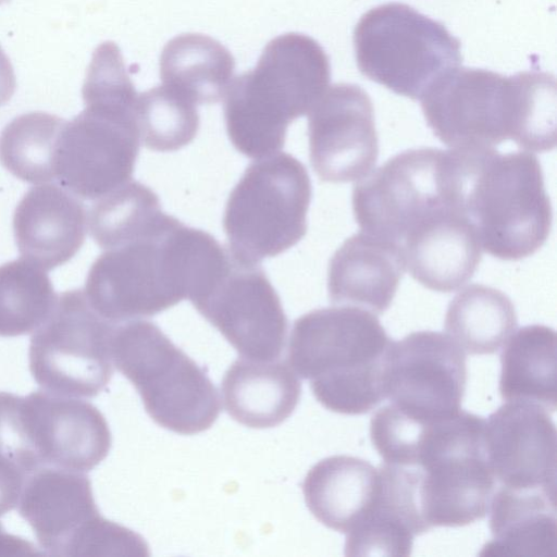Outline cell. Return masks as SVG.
<instances>
[{"label": "cell", "mask_w": 557, "mask_h": 557, "mask_svg": "<svg viewBox=\"0 0 557 557\" xmlns=\"http://www.w3.org/2000/svg\"><path fill=\"white\" fill-rule=\"evenodd\" d=\"M434 135L450 149H493L511 139L528 151L556 146V81L549 73L511 76L457 66L419 99Z\"/></svg>", "instance_id": "obj_1"}, {"label": "cell", "mask_w": 557, "mask_h": 557, "mask_svg": "<svg viewBox=\"0 0 557 557\" xmlns=\"http://www.w3.org/2000/svg\"><path fill=\"white\" fill-rule=\"evenodd\" d=\"M226 253L209 233L164 213L138 237L100 255L88 271L84 292L112 323L152 317L189 299Z\"/></svg>", "instance_id": "obj_2"}, {"label": "cell", "mask_w": 557, "mask_h": 557, "mask_svg": "<svg viewBox=\"0 0 557 557\" xmlns=\"http://www.w3.org/2000/svg\"><path fill=\"white\" fill-rule=\"evenodd\" d=\"M85 109L65 121L54 153V181L96 200L128 183L139 152L138 94L113 41L94 51L82 88Z\"/></svg>", "instance_id": "obj_3"}, {"label": "cell", "mask_w": 557, "mask_h": 557, "mask_svg": "<svg viewBox=\"0 0 557 557\" xmlns=\"http://www.w3.org/2000/svg\"><path fill=\"white\" fill-rule=\"evenodd\" d=\"M330 60L312 37L286 33L270 40L257 65L235 77L224 95V120L235 149L261 159L278 152L288 125L322 97Z\"/></svg>", "instance_id": "obj_4"}, {"label": "cell", "mask_w": 557, "mask_h": 557, "mask_svg": "<svg viewBox=\"0 0 557 557\" xmlns=\"http://www.w3.org/2000/svg\"><path fill=\"white\" fill-rule=\"evenodd\" d=\"M392 343L372 312L349 306L320 308L294 322L287 358L295 373L310 382L323 407L364 414L385 399Z\"/></svg>", "instance_id": "obj_5"}, {"label": "cell", "mask_w": 557, "mask_h": 557, "mask_svg": "<svg viewBox=\"0 0 557 557\" xmlns=\"http://www.w3.org/2000/svg\"><path fill=\"white\" fill-rule=\"evenodd\" d=\"M460 212L474 227L482 250L520 260L546 242L553 209L537 158L528 151L450 149Z\"/></svg>", "instance_id": "obj_6"}, {"label": "cell", "mask_w": 557, "mask_h": 557, "mask_svg": "<svg viewBox=\"0 0 557 557\" xmlns=\"http://www.w3.org/2000/svg\"><path fill=\"white\" fill-rule=\"evenodd\" d=\"M486 419L460 409L431 424L414 463L405 468L414 486L420 518L429 531L483 519L496 488L485 451Z\"/></svg>", "instance_id": "obj_7"}, {"label": "cell", "mask_w": 557, "mask_h": 557, "mask_svg": "<svg viewBox=\"0 0 557 557\" xmlns=\"http://www.w3.org/2000/svg\"><path fill=\"white\" fill-rule=\"evenodd\" d=\"M112 360L160 426L190 435L208 430L219 417L212 381L154 323L135 319L116 324Z\"/></svg>", "instance_id": "obj_8"}, {"label": "cell", "mask_w": 557, "mask_h": 557, "mask_svg": "<svg viewBox=\"0 0 557 557\" xmlns=\"http://www.w3.org/2000/svg\"><path fill=\"white\" fill-rule=\"evenodd\" d=\"M352 40L361 74L412 100L462 60L459 39L442 23L399 2L366 12Z\"/></svg>", "instance_id": "obj_9"}, {"label": "cell", "mask_w": 557, "mask_h": 557, "mask_svg": "<svg viewBox=\"0 0 557 557\" xmlns=\"http://www.w3.org/2000/svg\"><path fill=\"white\" fill-rule=\"evenodd\" d=\"M311 181L282 152L251 163L226 201L223 228L234 257L259 263L295 246L307 232Z\"/></svg>", "instance_id": "obj_10"}, {"label": "cell", "mask_w": 557, "mask_h": 557, "mask_svg": "<svg viewBox=\"0 0 557 557\" xmlns=\"http://www.w3.org/2000/svg\"><path fill=\"white\" fill-rule=\"evenodd\" d=\"M17 505L45 554H149L141 536L100 515L90 481L82 472L53 467L36 470L26 480Z\"/></svg>", "instance_id": "obj_11"}, {"label": "cell", "mask_w": 557, "mask_h": 557, "mask_svg": "<svg viewBox=\"0 0 557 557\" xmlns=\"http://www.w3.org/2000/svg\"><path fill=\"white\" fill-rule=\"evenodd\" d=\"M451 164L449 150L432 147L389 158L354 186L352 211L360 228L399 247L440 210H458Z\"/></svg>", "instance_id": "obj_12"}, {"label": "cell", "mask_w": 557, "mask_h": 557, "mask_svg": "<svg viewBox=\"0 0 557 557\" xmlns=\"http://www.w3.org/2000/svg\"><path fill=\"white\" fill-rule=\"evenodd\" d=\"M115 325L94 309L84 289L63 292L30 337L28 362L34 380L52 393L97 396L113 374Z\"/></svg>", "instance_id": "obj_13"}, {"label": "cell", "mask_w": 557, "mask_h": 557, "mask_svg": "<svg viewBox=\"0 0 557 557\" xmlns=\"http://www.w3.org/2000/svg\"><path fill=\"white\" fill-rule=\"evenodd\" d=\"M189 300L242 357H280L288 322L281 299L259 263L237 259L230 251L224 264Z\"/></svg>", "instance_id": "obj_14"}, {"label": "cell", "mask_w": 557, "mask_h": 557, "mask_svg": "<svg viewBox=\"0 0 557 557\" xmlns=\"http://www.w3.org/2000/svg\"><path fill=\"white\" fill-rule=\"evenodd\" d=\"M21 449L36 471L53 467L87 472L109 454L112 437L92 404L46 389L13 396Z\"/></svg>", "instance_id": "obj_15"}, {"label": "cell", "mask_w": 557, "mask_h": 557, "mask_svg": "<svg viewBox=\"0 0 557 557\" xmlns=\"http://www.w3.org/2000/svg\"><path fill=\"white\" fill-rule=\"evenodd\" d=\"M466 383V354L447 334L418 331L393 341L384 392L401 412L422 421L455 414L461 409Z\"/></svg>", "instance_id": "obj_16"}, {"label": "cell", "mask_w": 557, "mask_h": 557, "mask_svg": "<svg viewBox=\"0 0 557 557\" xmlns=\"http://www.w3.org/2000/svg\"><path fill=\"white\" fill-rule=\"evenodd\" d=\"M309 156L321 181L347 183L367 176L379 157L373 104L358 85L338 83L308 113Z\"/></svg>", "instance_id": "obj_17"}, {"label": "cell", "mask_w": 557, "mask_h": 557, "mask_svg": "<svg viewBox=\"0 0 557 557\" xmlns=\"http://www.w3.org/2000/svg\"><path fill=\"white\" fill-rule=\"evenodd\" d=\"M484 441L499 485L556 493L557 432L546 410L507 401L488 416Z\"/></svg>", "instance_id": "obj_18"}, {"label": "cell", "mask_w": 557, "mask_h": 557, "mask_svg": "<svg viewBox=\"0 0 557 557\" xmlns=\"http://www.w3.org/2000/svg\"><path fill=\"white\" fill-rule=\"evenodd\" d=\"M83 202L55 184L33 186L17 203L13 233L21 257L45 271L71 260L88 225Z\"/></svg>", "instance_id": "obj_19"}, {"label": "cell", "mask_w": 557, "mask_h": 557, "mask_svg": "<svg viewBox=\"0 0 557 557\" xmlns=\"http://www.w3.org/2000/svg\"><path fill=\"white\" fill-rule=\"evenodd\" d=\"M399 248L410 275L440 293L463 286L476 271L483 251L474 227L455 208H445L425 220Z\"/></svg>", "instance_id": "obj_20"}, {"label": "cell", "mask_w": 557, "mask_h": 557, "mask_svg": "<svg viewBox=\"0 0 557 557\" xmlns=\"http://www.w3.org/2000/svg\"><path fill=\"white\" fill-rule=\"evenodd\" d=\"M405 270L397 245L363 231L356 233L330 260V301L382 314L389 308Z\"/></svg>", "instance_id": "obj_21"}, {"label": "cell", "mask_w": 557, "mask_h": 557, "mask_svg": "<svg viewBox=\"0 0 557 557\" xmlns=\"http://www.w3.org/2000/svg\"><path fill=\"white\" fill-rule=\"evenodd\" d=\"M225 411L238 423L252 429L281 424L295 410L301 383L286 362L236 359L221 384Z\"/></svg>", "instance_id": "obj_22"}, {"label": "cell", "mask_w": 557, "mask_h": 557, "mask_svg": "<svg viewBox=\"0 0 557 557\" xmlns=\"http://www.w3.org/2000/svg\"><path fill=\"white\" fill-rule=\"evenodd\" d=\"M492 540L480 555L555 557L556 493L499 485L491 498Z\"/></svg>", "instance_id": "obj_23"}, {"label": "cell", "mask_w": 557, "mask_h": 557, "mask_svg": "<svg viewBox=\"0 0 557 557\" xmlns=\"http://www.w3.org/2000/svg\"><path fill=\"white\" fill-rule=\"evenodd\" d=\"M379 486V470L368 460L335 455L311 467L302 482V493L318 521L346 534L369 510Z\"/></svg>", "instance_id": "obj_24"}, {"label": "cell", "mask_w": 557, "mask_h": 557, "mask_svg": "<svg viewBox=\"0 0 557 557\" xmlns=\"http://www.w3.org/2000/svg\"><path fill=\"white\" fill-rule=\"evenodd\" d=\"M556 341L555 330L542 324L522 326L508 337L500 354L504 400L556 410Z\"/></svg>", "instance_id": "obj_25"}, {"label": "cell", "mask_w": 557, "mask_h": 557, "mask_svg": "<svg viewBox=\"0 0 557 557\" xmlns=\"http://www.w3.org/2000/svg\"><path fill=\"white\" fill-rule=\"evenodd\" d=\"M160 77L195 104L220 101L233 78L235 60L214 38L186 33L169 40L160 55Z\"/></svg>", "instance_id": "obj_26"}, {"label": "cell", "mask_w": 557, "mask_h": 557, "mask_svg": "<svg viewBox=\"0 0 557 557\" xmlns=\"http://www.w3.org/2000/svg\"><path fill=\"white\" fill-rule=\"evenodd\" d=\"M518 319L511 299L491 286L471 284L448 304L444 327L468 355H492L515 332Z\"/></svg>", "instance_id": "obj_27"}, {"label": "cell", "mask_w": 557, "mask_h": 557, "mask_svg": "<svg viewBox=\"0 0 557 557\" xmlns=\"http://www.w3.org/2000/svg\"><path fill=\"white\" fill-rule=\"evenodd\" d=\"M65 120L47 112L16 116L0 134V162L15 177L32 184L54 181V153Z\"/></svg>", "instance_id": "obj_28"}, {"label": "cell", "mask_w": 557, "mask_h": 557, "mask_svg": "<svg viewBox=\"0 0 557 557\" xmlns=\"http://www.w3.org/2000/svg\"><path fill=\"white\" fill-rule=\"evenodd\" d=\"M58 295L38 265L18 259L0 265V336L25 335L50 314Z\"/></svg>", "instance_id": "obj_29"}, {"label": "cell", "mask_w": 557, "mask_h": 557, "mask_svg": "<svg viewBox=\"0 0 557 557\" xmlns=\"http://www.w3.org/2000/svg\"><path fill=\"white\" fill-rule=\"evenodd\" d=\"M164 213L154 191L129 181L96 199L87 213V223L96 244L107 250L138 237Z\"/></svg>", "instance_id": "obj_30"}, {"label": "cell", "mask_w": 557, "mask_h": 557, "mask_svg": "<svg viewBox=\"0 0 557 557\" xmlns=\"http://www.w3.org/2000/svg\"><path fill=\"white\" fill-rule=\"evenodd\" d=\"M136 120L144 146L161 152L183 148L199 129L195 103L165 85L138 94Z\"/></svg>", "instance_id": "obj_31"}, {"label": "cell", "mask_w": 557, "mask_h": 557, "mask_svg": "<svg viewBox=\"0 0 557 557\" xmlns=\"http://www.w3.org/2000/svg\"><path fill=\"white\" fill-rule=\"evenodd\" d=\"M416 535L382 495L346 533V556H409Z\"/></svg>", "instance_id": "obj_32"}, {"label": "cell", "mask_w": 557, "mask_h": 557, "mask_svg": "<svg viewBox=\"0 0 557 557\" xmlns=\"http://www.w3.org/2000/svg\"><path fill=\"white\" fill-rule=\"evenodd\" d=\"M28 476L18 462L0 449V517L16 507Z\"/></svg>", "instance_id": "obj_33"}, {"label": "cell", "mask_w": 557, "mask_h": 557, "mask_svg": "<svg viewBox=\"0 0 557 557\" xmlns=\"http://www.w3.org/2000/svg\"><path fill=\"white\" fill-rule=\"evenodd\" d=\"M36 547L28 541L9 534L0 524V556L39 555Z\"/></svg>", "instance_id": "obj_34"}, {"label": "cell", "mask_w": 557, "mask_h": 557, "mask_svg": "<svg viewBox=\"0 0 557 557\" xmlns=\"http://www.w3.org/2000/svg\"><path fill=\"white\" fill-rule=\"evenodd\" d=\"M16 88V78L10 59L0 46V107L9 102Z\"/></svg>", "instance_id": "obj_35"}, {"label": "cell", "mask_w": 557, "mask_h": 557, "mask_svg": "<svg viewBox=\"0 0 557 557\" xmlns=\"http://www.w3.org/2000/svg\"><path fill=\"white\" fill-rule=\"evenodd\" d=\"M8 1H10V0H0V4L5 3Z\"/></svg>", "instance_id": "obj_36"}]
</instances>
